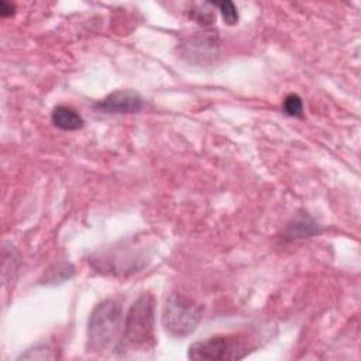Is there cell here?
Returning <instances> with one entry per match:
<instances>
[{
  "mask_svg": "<svg viewBox=\"0 0 361 361\" xmlns=\"http://www.w3.org/2000/svg\"><path fill=\"white\" fill-rule=\"evenodd\" d=\"M317 233V224L306 214L298 216L285 230V237L288 240H296V238H305L309 235H313Z\"/></svg>",
  "mask_w": 361,
  "mask_h": 361,
  "instance_id": "7",
  "label": "cell"
},
{
  "mask_svg": "<svg viewBox=\"0 0 361 361\" xmlns=\"http://www.w3.org/2000/svg\"><path fill=\"white\" fill-rule=\"evenodd\" d=\"M51 120L55 127L63 131H75L83 126V118L80 117V114L76 113L73 109L62 104L56 106L52 110Z\"/></svg>",
  "mask_w": 361,
  "mask_h": 361,
  "instance_id": "6",
  "label": "cell"
},
{
  "mask_svg": "<svg viewBox=\"0 0 361 361\" xmlns=\"http://www.w3.org/2000/svg\"><path fill=\"white\" fill-rule=\"evenodd\" d=\"M52 350H48L47 345H35L34 348L27 350V353L21 354L18 357V360H49L54 358V355L51 354Z\"/></svg>",
  "mask_w": 361,
  "mask_h": 361,
  "instance_id": "10",
  "label": "cell"
},
{
  "mask_svg": "<svg viewBox=\"0 0 361 361\" xmlns=\"http://www.w3.org/2000/svg\"><path fill=\"white\" fill-rule=\"evenodd\" d=\"M214 6L219 7L220 13H221V17H223V21L228 25H234L237 21H238V13H237V8L234 6L233 1H220V3H212Z\"/></svg>",
  "mask_w": 361,
  "mask_h": 361,
  "instance_id": "8",
  "label": "cell"
},
{
  "mask_svg": "<svg viewBox=\"0 0 361 361\" xmlns=\"http://www.w3.org/2000/svg\"><path fill=\"white\" fill-rule=\"evenodd\" d=\"M97 110L116 114H134L142 109V99L133 90H116L94 104Z\"/></svg>",
  "mask_w": 361,
  "mask_h": 361,
  "instance_id": "5",
  "label": "cell"
},
{
  "mask_svg": "<svg viewBox=\"0 0 361 361\" xmlns=\"http://www.w3.org/2000/svg\"><path fill=\"white\" fill-rule=\"evenodd\" d=\"M202 319V310L188 298L172 293L164 306L162 323L168 333L176 337H183L195 331Z\"/></svg>",
  "mask_w": 361,
  "mask_h": 361,
  "instance_id": "3",
  "label": "cell"
},
{
  "mask_svg": "<svg viewBox=\"0 0 361 361\" xmlns=\"http://www.w3.org/2000/svg\"><path fill=\"white\" fill-rule=\"evenodd\" d=\"M155 300L151 293H142L131 305L124 320V340L133 347L154 344Z\"/></svg>",
  "mask_w": 361,
  "mask_h": 361,
  "instance_id": "2",
  "label": "cell"
},
{
  "mask_svg": "<svg viewBox=\"0 0 361 361\" xmlns=\"http://www.w3.org/2000/svg\"><path fill=\"white\" fill-rule=\"evenodd\" d=\"M14 13V6L7 1H0V16L10 17Z\"/></svg>",
  "mask_w": 361,
  "mask_h": 361,
  "instance_id": "11",
  "label": "cell"
},
{
  "mask_svg": "<svg viewBox=\"0 0 361 361\" xmlns=\"http://www.w3.org/2000/svg\"><path fill=\"white\" fill-rule=\"evenodd\" d=\"M121 324V307L113 299L94 306L87 324V343L93 351L106 350L117 337Z\"/></svg>",
  "mask_w": 361,
  "mask_h": 361,
  "instance_id": "1",
  "label": "cell"
},
{
  "mask_svg": "<svg viewBox=\"0 0 361 361\" xmlns=\"http://www.w3.org/2000/svg\"><path fill=\"white\" fill-rule=\"evenodd\" d=\"M248 353L238 337L213 336L196 341L189 347L188 357L197 361H226L238 360Z\"/></svg>",
  "mask_w": 361,
  "mask_h": 361,
  "instance_id": "4",
  "label": "cell"
},
{
  "mask_svg": "<svg viewBox=\"0 0 361 361\" xmlns=\"http://www.w3.org/2000/svg\"><path fill=\"white\" fill-rule=\"evenodd\" d=\"M283 110L290 117H302L303 113V103L298 94H288L283 99Z\"/></svg>",
  "mask_w": 361,
  "mask_h": 361,
  "instance_id": "9",
  "label": "cell"
}]
</instances>
